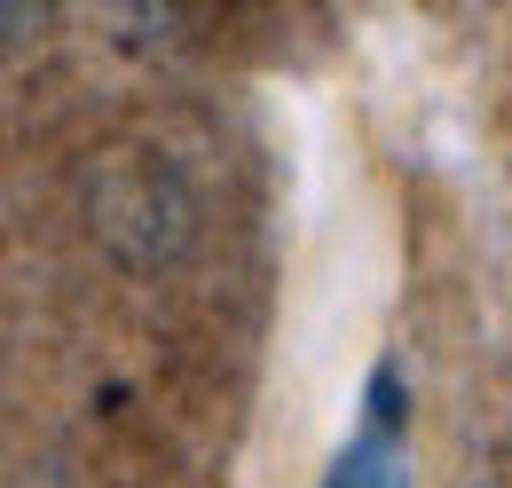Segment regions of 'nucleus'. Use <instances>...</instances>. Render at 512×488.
Returning <instances> with one entry per match:
<instances>
[{"mask_svg": "<svg viewBox=\"0 0 512 488\" xmlns=\"http://www.w3.org/2000/svg\"><path fill=\"white\" fill-rule=\"evenodd\" d=\"M339 488H402V465H394V433H371V441H355V457H347Z\"/></svg>", "mask_w": 512, "mask_h": 488, "instance_id": "1", "label": "nucleus"}]
</instances>
